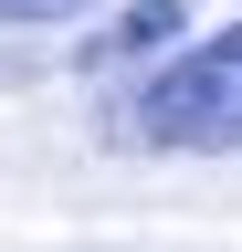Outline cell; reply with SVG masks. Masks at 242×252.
<instances>
[{"mask_svg": "<svg viewBox=\"0 0 242 252\" xmlns=\"http://www.w3.org/2000/svg\"><path fill=\"white\" fill-rule=\"evenodd\" d=\"M137 137L169 147V158H221L242 147V21L210 32V42H190L179 63H158V74L137 84Z\"/></svg>", "mask_w": 242, "mask_h": 252, "instance_id": "6da1fadb", "label": "cell"}, {"mask_svg": "<svg viewBox=\"0 0 242 252\" xmlns=\"http://www.w3.org/2000/svg\"><path fill=\"white\" fill-rule=\"evenodd\" d=\"M179 21H190V0H137V11L116 21V32H95V42H84V63H127V53H158Z\"/></svg>", "mask_w": 242, "mask_h": 252, "instance_id": "7a4b0ae2", "label": "cell"}, {"mask_svg": "<svg viewBox=\"0 0 242 252\" xmlns=\"http://www.w3.org/2000/svg\"><path fill=\"white\" fill-rule=\"evenodd\" d=\"M84 11H95V0H0V32L11 21H84Z\"/></svg>", "mask_w": 242, "mask_h": 252, "instance_id": "3957f363", "label": "cell"}]
</instances>
